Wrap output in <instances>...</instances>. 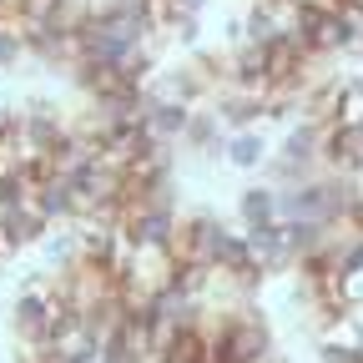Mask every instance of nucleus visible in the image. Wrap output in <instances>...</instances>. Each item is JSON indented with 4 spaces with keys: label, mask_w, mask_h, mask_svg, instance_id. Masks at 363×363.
Listing matches in <instances>:
<instances>
[{
    "label": "nucleus",
    "mask_w": 363,
    "mask_h": 363,
    "mask_svg": "<svg viewBox=\"0 0 363 363\" xmlns=\"http://www.w3.org/2000/svg\"><path fill=\"white\" fill-rule=\"evenodd\" d=\"M192 101H167V96H152L147 91V101H142V126L152 131V136H162V142H182L187 136V126H192Z\"/></svg>",
    "instance_id": "f257e3e1"
},
{
    "label": "nucleus",
    "mask_w": 363,
    "mask_h": 363,
    "mask_svg": "<svg viewBox=\"0 0 363 363\" xmlns=\"http://www.w3.org/2000/svg\"><path fill=\"white\" fill-rule=\"evenodd\" d=\"M267 157H272V142L262 136V126L227 131V152H222V162H227V167H238V172H257V167H267Z\"/></svg>",
    "instance_id": "f03ea898"
},
{
    "label": "nucleus",
    "mask_w": 363,
    "mask_h": 363,
    "mask_svg": "<svg viewBox=\"0 0 363 363\" xmlns=\"http://www.w3.org/2000/svg\"><path fill=\"white\" fill-rule=\"evenodd\" d=\"M35 247H40V267L51 272V278L81 262V238H76V227H56V233H45Z\"/></svg>",
    "instance_id": "7ed1b4c3"
},
{
    "label": "nucleus",
    "mask_w": 363,
    "mask_h": 363,
    "mask_svg": "<svg viewBox=\"0 0 363 363\" xmlns=\"http://www.w3.org/2000/svg\"><path fill=\"white\" fill-rule=\"evenodd\" d=\"M238 217H242V227L283 222V217H278V187H242V197H238Z\"/></svg>",
    "instance_id": "20e7f679"
},
{
    "label": "nucleus",
    "mask_w": 363,
    "mask_h": 363,
    "mask_svg": "<svg viewBox=\"0 0 363 363\" xmlns=\"http://www.w3.org/2000/svg\"><path fill=\"white\" fill-rule=\"evenodd\" d=\"M328 126H363V91H358L353 81H343V91H338V101H333Z\"/></svg>",
    "instance_id": "39448f33"
},
{
    "label": "nucleus",
    "mask_w": 363,
    "mask_h": 363,
    "mask_svg": "<svg viewBox=\"0 0 363 363\" xmlns=\"http://www.w3.org/2000/svg\"><path fill=\"white\" fill-rule=\"evenodd\" d=\"M167 35H172V45L192 51V45L202 40V21L197 16H167Z\"/></svg>",
    "instance_id": "423d86ee"
},
{
    "label": "nucleus",
    "mask_w": 363,
    "mask_h": 363,
    "mask_svg": "<svg viewBox=\"0 0 363 363\" xmlns=\"http://www.w3.org/2000/svg\"><path fill=\"white\" fill-rule=\"evenodd\" d=\"M16 116H21V111H11V101H0V131H11V126H16Z\"/></svg>",
    "instance_id": "0eeeda50"
},
{
    "label": "nucleus",
    "mask_w": 363,
    "mask_h": 363,
    "mask_svg": "<svg viewBox=\"0 0 363 363\" xmlns=\"http://www.w3.org/2000/svg\"><path fill=\"white\" fill-rule=\"evenodd\" d=\"M0 323H11V313H6V308H0Z\"/></svg>",
    "instance_id": "6e6552de"
}]
</instances>
